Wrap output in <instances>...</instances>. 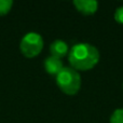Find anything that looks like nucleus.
I'll list each match as a JSON object with an SVG mask.
<instances>
[{
	"label": "nucleus",
	"instance_id": "nucleus-1",
	"mask_svg": "<svg viewBox=\"0 0 123 123\" xmlns=\"http://www.w3.org/2000/svg\"><path fill=\"white\" fill-rule=\"evenodd\" d=\"M99 57L97 48L86 42L77 43L68 52L70 67L77 71H86L94 68L99 62Z\"/></svg>",
	"mask_w": 123,
	"mask_h": 123
},
{
	"label": "nucleus",
	"instance_id": "nucleus-2",
	"mask_svg": "<svg viewBox=\"0 0 123 123\" xmlns=\"http://www.w3.org/2000/svg\"><path fill=\"white\" fill-rule=\"evenodd\" d=\"M56 84L66 95H76L81 89V77L71 67H64L56 76Z\"/></svg>",
	"mask_w": 123,
	"mask_h": 123
},
{
	"label": "nucleus",
	"instance_id": "nucleus-3",
	"mask_svg": "<svg viewBox=\"0 0 123 123\" xmlns=\"http://www.w3.org/2000/svg\"><path fill=\"white\" fill-rule=\"evenodd\" d=\"M43 49V38L40 34L35 31L27 32L19 42V50L22 54L28 58L36 57Z\"/></svg>",
	"mask_w": 123,
	"mask_h": 123
},
{
	"label": "nucleus",
	"instance_id": "nucleus-4",
	"mask_svg": "<svg viewBox=\"0 0 123 123\" xmlns=\"http://www.w3.org/2000/svg\"><path fill=\"white\" fill-rule=\"evenodd\" d=\"M74 4L77 10L84 15L94 14L98 9V2L95 0H74Z\"/></svg>",
	"mask_w": 123,
	"mask_h": 123
},
{
	"label": "nucleus",
	"instance_id": "nucleus-5",
	"mask_svg": "<svg viewBox=\"0 0 123 123\" xmlns=\"http://www.w3.org/2000/svg\"><path fill=\"white\" fill-rule=\"evenodd\" d=\"M43 66H44L45 71L49 74H52V76H57L61 72V70L64 68L63 62L61 58L54 57V56H49V57L45 58Z\"/></svg>",
	"mask_w": 123,
	"mask_h": 123
},
{
	"label": "nucleus",
	"instance_id": "nucleus-6",
	"mask_svg": "<svg viewBox=\"0 0 123 123\" xmlns=\"http://www.w3.org/2000/svg\"><path fill=\"white\" fill-rule=\"evenodd\" d=\"M50 52H51V56L57 58H63L64 56H66L69 52V48L68 44L63 40H55L51 43L50 45Z\"/></svg>",
	"mask_w": 123,
	"mask_h": 123
},
{
	"label": "nucleus",
	"instance_id": "nucleus-7",
	"mask_svg": "<svg viewBox=\"0 0 123 123\" xmlns=\"http://www.w3.org/2000/svg\"><path fill=\"white\" fill-rule=\"evenodd\" d=\"M13 6L12 0H0V16L8 14Z\"/></svg>",
	"mask_w": 123,
	"mask_h": 123
},
{
	"label": "nucleus",
	"instance_id": "nucleus-8",
	"mask_svg": "<svg viewBox=\"0 0 123 123\" xmlns=\"http://www.w3.org/2000/svg\"><path fill=\"white\" fill-rule=\"evenodd\" d=\"M110 123H123V108L116 109L110 117Z\"/></svg>",
	"mask_w": 123,
	"mask_h": 123
},
{
	"label": "nucleus",
	"instance_id": "nucleus-9",
	"mask_svg": "<svg viewBox=\"0 0 123 123\" xmlns=\"http://www.w3.org/2000/svg\"><path fill=\"white\" fill-rule=\"evenodd\" d=\"M115 19L119 24H123V6H119L115 12Z\"/></svg>",
	"mask_w": 123,
	"mask_h": 123
}]
</instances>
